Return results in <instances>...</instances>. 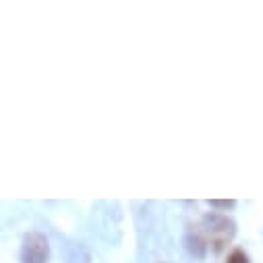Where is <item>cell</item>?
Returning a JSON list of instances; mask_svg holds the SVG:
<instances>
[{"label": "cell", "mask_w": 263, "mask_h": 263, "mask_svg": "<svg viewBox=\"0 0 263 263\" xmlns=\"http://www.w3.org/2000/svg\"><path fill=\"white\" fill-rule=\"evenodd\" d=\"M210 205L216 210H232V208H236V201L234 199H212Z\"/></svg>", "instance_id": "4"}, {"label": "cell", "mask_w": 263, "mask_h": 263, "mask_svg": "<svg viewBox=\"0 0 263 263\" xmlns=\"http://www.w3.org/2000/svg\"><path fill=\"white\" fill-rule=\"evenodd\" d=\"M203 232L208 234V240L212 242V247L216 251H222L234 236L236 228H234V222L226 216H220V214H208L203 218Z\"/></svg>", "instance_id": "1"}, {"label": "cell", "mask_w": 263, "mask_h": 263, "mask_svg": "<svg viewBox=\"0 0 263 263\" xmlns=\"http://www.w3.org/2000/svg\"><path fill=\"white\" fill-rule=\"evenodd\" d=\"M186 249L195 257H203L205 251H208V240L203 238L201 232H189V236H186Z\"/></svg>", "instance_id": "3"}, {"label": "cell", "mask_w": 263, "mask_h": 263, "mask_svg": "<svg viewBox=\"0 0 263 263\" xmlns=\"http://www.w3.org/2000/svg\"><path fill=\"white\" fill-rule=\"evenodd\" d=\"M48 257H50V245L44 234L29 232L23 236L21 263H48Z\"/></svg>", "instance_id": "2"}, {"label": "cell", "mask_w": 263, "mask_h": 263, "mask_svg": "<svg viewBox=\"0 0 263 263\" xmlns=\"http://www.w3.org/2000/svg\"><path fill=\"white\" fill-rule=\"evenodd\" d=\"M226 263H249V257H247L245 251L234 249V251L228 255V261H226Z\"/></svg>", "instance_id": "5"}]
</instances>
